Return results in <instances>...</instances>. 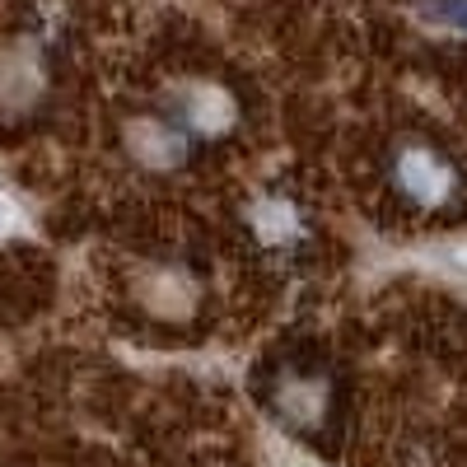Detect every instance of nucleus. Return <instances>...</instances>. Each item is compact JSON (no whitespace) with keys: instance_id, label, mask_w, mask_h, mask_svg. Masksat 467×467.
Here are the masks:
<instances>
[{"instance_id":"obj_1","label":"nucleus","mask_w":467,"mask_h":467,"mask_svg":"<svg viewBox=\"0 0 467 467\" xmlns=\"http://www.w3.org/2000/svg\"><path fill=\"white\" fill-rule=\"evenodd\" d=\"M266 402L276 411V420L290 425L295 435L318 440L323 425L337 411V388H332V374L323 365H285L281 374H271Z\"/></svg>"},{"instance_id":"obj_2","label":"nucleus","mask_w":467,"mask_h":467,"mask_svg":"<svg viewBox=\"0 0 467 467\" xmlns=\"http://www.w3.org/2000/svg\"><path fill=\"white\" fill-rule=\"evenodd\" d=\"M388 178L420 211H444L458 197V164L431 140H402L388 160Z\"/></svg>"}]
</instances>
